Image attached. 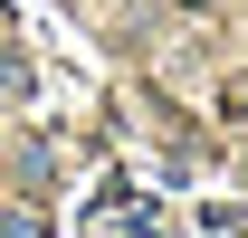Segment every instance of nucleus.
Wrapping results in <instances>:
<instances>
[{
	"label": "nucleus",
	"mask_w": 248,
	"mask_h": 238,
	"mask_svg": "<svg viewBox=\"0 0 248 238\" xmlns=\"http://www.w3.org/2000/svg\"><path fill=\"white\" fill-rule=\"evenodd\" d=\"M0 238H38V219H29V209H10V219H0Z\"/></svg>",
	"instance_id": "f257e3e1"
}]
</instances>
